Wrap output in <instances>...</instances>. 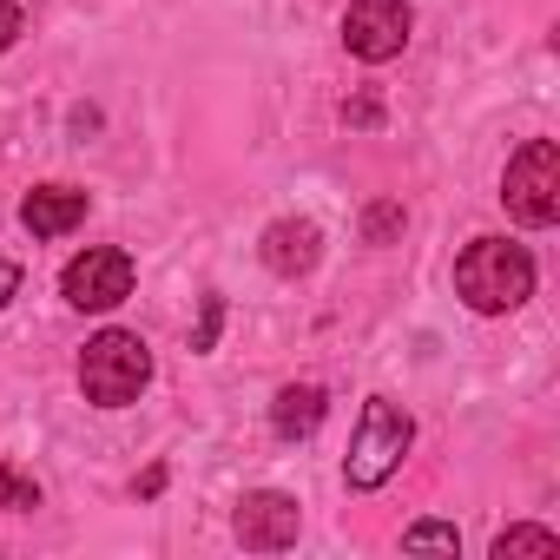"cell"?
<instances>
[{"mask_svg": "<svg viewBox=\"0 0 560 560\" xmlns=\"http://www.w3.org/2000/svg\"><path fill=\"white\" fill-rule=\"evenodd\" d=\"M145 383H152V350H145V337H132V330H100V337L80 350V389H86V402L126 409V402H139Z\"/></svg>", "mask_w": 560, "mask_h": 560, "instance_id": "cell-2", "label": "cell"}, {"mask_svg": "<svg viewBox=\"0 0 560 560\" xmlns=\"http://www.w3.org/2000/svg\"><path fill=\"white\" fill-rule=\"evenodd\" d=\"M14 298H21V264H14V257H0V311H8Z\"/></svg>", "mask_w": 560, "mask_h": 560, "instance_id": "cell-16", "label": "cell"}, {"mask_svg": "<svg viewBox=\"0 0 560 560\" xmlns=\"http://www.w3.org/2000/svg\"><path fill=\"white\" fill-rule=\"evenodd\" d=\"M324 409H330V402H324V389H317V383H291L284 396L270 402V429L284 435V442H298V435H317Z\"/></svg>", "mask_w": 560, "mask_h": 560, "instance_id": "cell-10", "label": "cell"}, {"mask_svg": "<svg viewBox=\"0 0 560 560\" xmlns=\"http://www.w3.org/2000/svg\"><path fill=\"white\" fill-rule=\"evenodd\" d=\"M60 298H67L73 311H113V304H126V298H132V257L113 250V244L80 250V257L60 270Z\"/></svg>", "mask_w": 560, "mask_h": 560, "instance_id": "cell-5", "label": "cell"}, {"mask_svg": "<svg viewBox=\"0 0 560 560\" xmlns=\"http://www.w3.org/2000/svg\"><path fill=\"white\" fill-rule=\"evenodd\" d=\"M0 508H14V514L40 508V481H27V475H14V468H0Z\"/></svg>", "mask_w": 560, "mask_h": 560, "instance_id": "cell-12", "label": "cell"}, {"mask_svg": "<svg viewBox=\"0 0 560 560\" xmlns=\"http://www.w3.org/2000/svg\"><path fill=\"white\" fill-rule=\"evenodd\" d=\"M455 291L468 311L481 317H508L534 298V257L508 237H475L462 257H455Z\"/></svg>", "mask_w": 560, "mask_h": 560, "instance_id": "cell-1", "label": "cell"}, {"mask_svg": "<svg viewBox=\"0 0 560 560\" xmlns=\"http://www.w3.org/2000/svg\"><path fill=\"white\" fill-rule=\"evenodd\" d=\"M501 205L521 218V224H553L560 218V145L553 139H527L508 172H501Z\"/></svg>", "mask_w": 560, "mask_h": 560, "instance_id": "cell-4", "label": "cell"}, {"mask_svg": "<svg viewBox=\"0 0 560 560\" xmlns=\"http://www.w3.org/2000/svg\"><path fill=\"white\" fill-rule=\"evenodd\" d=\"M80 218H86V191L80 185H40V191L21 198V224L34 237H67Z\"/></svg>", "mask_w": 560, "mask_h": 560, "instance_id": "cell-9", "label": "cell"}, {"mask_svg": "<svg viewBox=\"0 0 560 560\" xmlns=\"http://www.w3.org/2000/svg\"><path fill=\"white\" fill-rule=\"evenodd\" d=\"M21 27H27V21H21V8H14V0H0V54L21 40Z\"/></svg>", "mask_w": 560, "mask_h": 560, "instance_id": "cell-15", "label": "cell"}, {"mask_svg": "<svg viewBox=\"0 0 560 560\" xmlns=\"http://www.w3.org/2000/svg\"><path fill=\"white\" fill-rule=\"evenodd\" d=\"M218 324H224V304H218V298H205V324H198L191 350H211V343H218Z\"/></svg>", "mask_w": 560, "mask_h": 560, "instance_id": "cell-14", "label": "cell"}, {"mask_svg": "<svg viewBox=\"0 0 560 560\" xmlns=\"http://www.w3.org/2000/svg\"><path fill=\"white\" fill-rule=\"evenodd\" d=\"M237 540L250 547V553H277V547H291L298 540V527H304V508L284 494V488H257V494H244L237 501Z\"/></svg>", "mask_w": 560, "mask_h": 560, "instance_id": "cell-7", "label": "cell"}, {"mask_svg": "<svg viewBox=\"0 0 560 560\" xmlns=\"http://www.w3.org/2000/svg\"><path fill=\"white\" fill-rule=\"evenodd\" d=\"M396 224H402V211H396V205H376V211H370V237H389Z\"/></svg>", "mask_w": 560, "mask_h": 560, "instance_id": "cell-17", "label": "cell"}, {"mask_svg": "<svg viewBox=\"0 0 560 560\" xmlns=\"http://www.w3.org/2000/svg\"><path fill=\"white\" fill-rule=\"evenodd\" d=\"M508 553H560V534L553 527H508L494 540V560H508Z\"/></svg>", "mask_w": 560, "mask_h": 560, "instance_id": "cell-11", "label": "cell"}, {"mask_svg": "<svg viewBox=\"0 0 560 560\" xmlns=\"http://www.w3.org/2000/svg\"><path fill=\"white\" fill-rule=\"evenodd\" d=\"M409 442H416V422H409V409L402 402H389V396H370L363 402V422H357V442H350V455H343V481L350 488H383L396 468H402V455H409Z\"/></svg>", "mask_w": 560, "mask_h": 560, "instance_id": "cell-3", "label": "cell"}, {"mask_svg": "<svg viewBox=\"0 0 560 560\" xmlns=\"http://www.w3.org/2000/svg\"><path fill=\"white\" fill-rule=\"evenodd\" d=\"M409 27H416L409 0H350V14H343V47H350L357 60L383 67V60H396V54L409 47Z\"/></svg>", "mask_w": 560, "mask_h": 560, "instance_id": "cell-6", "label": "cell"}, {"mask_svg": "<svg viewBox=\"0 0 560 560\" xmlns=\"http://www.w3.org/2000/svg\"><path fill=\"white\" fill-rule=\"evenodd\" d=\"M317 257H324V231L311 218H277L264 231V264L277 277H304V270H317Z\"/></svg>", "mask_w": 560, "mask_h": 560, "instance_id": "cell-8", "label": "cell"}, {"mask_svg": "<svg viewBox=\"0 0 560 560\" xmlns=\"http://www.w3.org/2000/svg\"><path fill=\"white\" fill-rule=\"evenodd\" d=\"M402 547H442V553H455V547H462V534H455V527H442V521H416V527L402 534Z\"/></svg>", "mask_w": 560, "mask_h": 560, "instance_id": "cell-13", "label": "cell"}]
</instances>
